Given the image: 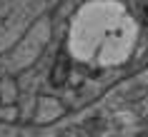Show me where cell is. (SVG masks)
<instances>
[{"instance_id":"cell-1","label":"cell","mask_w":148,"mask_h":137,"mask_svg":"<svg viewBox=\"0 0 148 137\" xmlns=\"http://www.w3.org/2000/svg\"><path fill=\"white\" fill-rule=\"evenodd\" d=\"M70 70H73V60H70V55L65 50L55 55L53 65H50V72H48V82L53 85V87H63V85L68 82L70 77Z\"/></svg>"},{"instance_id":"cell-2","label":"cell","mask_w":148,"mask_h":137,"mask_svg":"<svg viewBox=\"0 0 148 137\" xmlns=\"http://www.w3.org/2000/svg\"><path fill=\"white\" fill-rule=\"evenodd\" d=\"M18 95H20V85L13 75H3L0 77V105L10 107L18 102Z\"/></svg>"},{"instance_id":"cell-3","label":"cell","mask_w":148,"mask_h":137,"mask_svg":"<svg viewBox=\"0 0 148 137\" xmlns=\"http://www.w3.org/2000/svg\"><path fill=\"white\" fill-rule=\"evenodd\" d=\"M133 13L138 18V23L148 28V0H136L133 3Z\"/></svg>"},{"instance_id":"cell-4","label":"cell","mask_w":148,"mask_h":137,"mask_svg":"<svg viewBox=\"0 0 148 137\" xmlns=\"http://www.w3.org/2000/svg\"><path fill=\"white\" fill-rule=\"evenodd\" d=\"M136 137H148V130H143V132H138Z\"/></svg>"}]
</instances>
